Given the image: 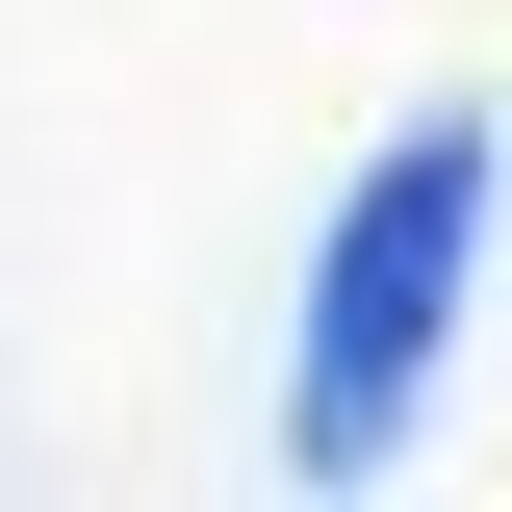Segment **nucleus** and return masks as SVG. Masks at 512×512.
<instances>
[{
	"label": "nucleus",
	"mask_w": 512,
	"mask_h": 512,
	"mask_svg": "<svg viewBox=\"0 0 512 512\" xmlns=\"http://www.w3.org/2000/svg\"><path fill=\"white\" fill-rule=\"evenodd\" d=\"M461 256H487V103H436L333 205V256H308V359H282V461H308V487H359V461L410 436V384H436V333H461Z\"/></svg>",
	"instance_id": "f257e3e1"
}]
</instances>
